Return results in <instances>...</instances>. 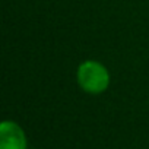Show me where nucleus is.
I'll use <instances>...</instances> for the list:
<instances>
[{"mask_svg": "<svg viewBox=\"0 0 149 149\" xmlns=\"http://www.w3.org/2000/svg\"><path fill=\"white\" fill-rule=\"evenodd\" d=\"M76 81L82 91L91 95H98L105 92L110 86V72L102 63L86 60L78 67Z\"/></svg>", "mask_w": 149, "mask_h": 149, "instance_id": "nucleus-1", "label": "nucleus"}, {"mask_svg": "<svg viewBox=\"0 0 149 149\" xmlns=\"http://www.w3.org/2000/svg\"><path fill=\"white\" fill-rule=\"evenodd\" d=\"M28 140L24 129L10 120L0 124V149H26Z\"/></svg>", "mask_w": 149, "mask_h": 149, "instance_id": "nucleus-2", "label": "nucleus"}]
</instances>
